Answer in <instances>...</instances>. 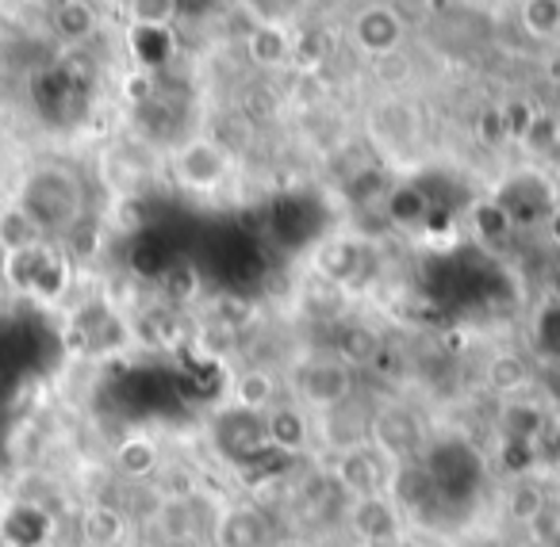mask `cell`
<instances>
[{
  "instance_id": "6da1fadb",
  "label": "cell",
  "mask_w": 560,
  "mask_h": 547,
  "mask_svg": "<svg viewBox=\"0 0 560 547\" xmlns=\"http://www.w3.org/2000/svg\"><path fill=\"white\" fill-rule=\"evenodd\" d=\"M16 203L27 211L43 238H70L85 223V185L66 165H39L20 180Z\"/></svg>"
},
{
  "instance_id": "7a4b0ae2",
  "label": "cell",
  "mask_w": 560,
  "mask_h": 547,
  "mask_svg": "<svg viewBox=\"0 0 560 547\" xmlns=\"http://www.w3.org/2000/svg\"><path fill=\"white\" fill-rule=\"evenodd\" d=\"M0 280L16 295L39 302H58L70 287V257L55 241L16 249V253H0Z\"/></svg>"
},
{
  "instance_id": "3957f363",
  "label": "cell",
  "mask_w": 560,
  "mask_h": 547,
  "mask_svg": "<svg viewBox=\"0 0 560 547\" xmlns=\"http://www.w3.org/2000/svg\"><path fill=\"white\" fill-rule=\"evenodd\" d=\"M170 173L185 192L208 195V192H219V188L231 180L234 162L223 142L208 139V134H196V139L180 142L170 154Z\"/></svg>"
},
{
  "instance_id": "277c9868",
  "label": "cell",
  "mask_w": 560,
  "mask_h": 547,
  "mask_svg": "<svg viewBox=\"0 0 560 547\" xmlns=\"http://www.w3.org/2000/svg\"><path fill=\"white\" fill-rule=\"evenodd\" d=\"M292 391L307 414H327L353 399V371L338 356H307L292 371Z\"/></svg>"
},
{
  "instance_id": "5b68a950",
  "label": "cell",
  "mask_w": 560,
  "mask_h": 547,
  "mask_svg": "<svg viewBox=\"0 0 560 547\" xmlns=\"http://www.w3.org/2000/svg\"><path fill=\"white\" fill-rule=\"evenodd\" d=\"M369 444L384 455L392 471L407 467L415 455L422 452V425L411 414V406H381L373 414V429H369Z\"/></svg>"
},
{
  "instance_id": "8992f818",
  "label": "cell",
  "mask_w": 560,
  "mask_h": 547,
  "mask_svg": "<svg viewBox=\"0 0 560 547\" xmlns=\"http://www.w3.org/2000/svg\"><path fill=\"white\" fill-rule=\"evenodd\" d=\"M346 524H350L353 539L365 547H392L404 532V513H399L396 498L388 490L365 494V498H350L346 506Z\"/></svg>"
},
{
  "instance_id": "52a82bcc",
  "label": "cell",
  "mask_w": 560,
  "mask_h": 547,
  "mask_svg": "<svg viewBox=\"0 0 560 547\" xmlns=\"http://www.w3.org/2000/svg\"><path fill=\"white\" fill-rule=\"evenodd\" d=\"M55 539V513L39 498H12L0 509V547H47Z\"/></svg>"
},
{
  "instance_id": "ba28073f",
  "label": "cell",
  "mask_w": 560,
  "mask_h": 547,
  "mask_svg": "<svg viewBox=\"0 0 560 547\" xmlns=\"http://www.w3.org/2000/svg\"><path fill=\"white\" fill-rule=\"evenodd\" d=\"M369 429H373V414H361L358 406H335L327 414H312V437L315 444H323L330 455L358 452L369 444Z\"/></svg>"
},
{
  "instance_id": "9c48e42d",
  "label": "cell",
  "mask_w": 560,
  "mask_h": 547,
  "mask_svg": "<svg viewBox=\"0 0 560 547\" xmlns=\"http://www.w3.org/2000/svg\"><path fill=\"white\" fill-rule=\"evenodd\" d=\"M211 547H272V524L261 509L242 506V501H231V506L219 509L215 524H211Z\"/></svg>"
},
{
  "instance_id": "30bf717a",
  "label": "cell",
  "mask_w": 560,
  "mask_h": 547,
  "mask_svg": "<svg viewBox=\"0 0 560 547\" xmlns=\"http://www.w3.org/2000/svg\"><path fill=\"white\" fill-rule=\"evenodd\" d=\"M335 483L342 486L346 498H365V494H381L388 490L392 467L384 463V455L373 444L358 448V452L335 455V467H330Z\"/></svg>"
},
{
  "instance_id": "8fae6325",
  "label": "cell",
  "mask_w": 560,
  "mask_h": 547,
  "mask_svg": "<svg viewBox=\"0 0 560 547\" xmlns=\"http://www.w3.org/2000/svg\"><path fill=\"white\" fill-rule=\"evenodd\" d=\"M545 425H549L545 406L537 399H526V394L506 399L495 417V432L503 448H518V452H534V444L545 437Z\"/></svg>"
},
{
  "instance_id": "7c38bea8",
  "label": "cell",
  "mask_w": 560,
  "mask_h": 547,
  "mask_svg": "<svg viewBox=\"0 0 560 547\" xmlns=\"http://www.w3.org/2000/svg\"><path fill=\"white\" fill-rule=\"evenodd\" d=\"M353 43L365 50L369 58H392L404 43V20H399L396 9L388 4H369L365 12H358L353 20Z\"/></svg>"
},
{
  "instance_id": "4fadbf2b",
  "label": "cell",
  "mask_w": 560,
  "mask_h": 547,
  "mask_svg": "<svg viewBox=\"0 0 560 547\" xmlns=\"http://www.w3.org/2000/svg\"><path fill=\"white\" fill-rule=\"evenodd\" d=\"M112 471L127 483L142 486L162 471V444L150 432H127L116 448H112Z\"/></svg>"
},
{
  "instance_id": "5bb4252c",
  "label": "cell",
  "mask_w": 560,
  "mask_h": 547,
  "mask_svg": "<svg viewBox=\"0 0 560 547\" xmlns=\"http://www.w3.org/2000/svg\"><path fill=\"white\" fill-rule=\"evenodd\" d=\"M265 444L277 448V452H289V455H300L315 444L312 437V414L304 406H272L265 414Z\"/></svg>"
},
{
  "instance_id": "9a60e30c",
  "label": "cell",
  "mask_w": 560,
  "mask_h": 547,
  "mask_svg": "<svg viewBox=\"0 0 560 547\" xmlns=\"http://www.w3.org/2000/svg\"><path fill=\"white\" fill-rule=\"evenodd\" d=\"M280 399V379L272 368H261V364H249L234 376L231 383V402L238 414L249 417H265Z\"/></svg>"
},
{
  "instance_id": "2e32d148",
  "label": "cell",
  "mask_w": 560,
  "mask_h": 547,
  "mask_svg": "<svg viewBox=\"0 0 560 547\" xmlns=\"http://www.w3.org/2000/svg\"><path fill=\"white\" fill-rule=\"evenodd\" d=\"M131 536V516L112 501H93L81 513V544L85 547H124Z\"/></svg>"
},
{
  "instance_id": "e0dca14e",
  "label": "cell",
  "mask_w": 560,
  "mask_h": 547,
  "mask_svg": "<svg viewBox=\"0 0 560 547\" xmlns=\"http://www.w3.org/2000/svg\"><path fill=\"white\" fill-rule=\"evenodd\" d=\"M246 55L257 70H280L296 58V39L284 24H257L246 35Z\"/></svg>"
},
{
  "instance_id": "ac0fdd59",
  "label": "cell",
  "mask_w": 560,
  "mask_h": 547,
  "mask_svg": "<svg viewBox=\"0 0 560 547\" xmlns=\"http://www.w3.org/2000/svg\"><path fill=\"white\" fill-rule=\"evenodd\" d=\"M529 383H534V371H529V364L518 353H495L483 364V387L495 399H518V394L529 391Z\"/></svg>"
},
{
  "instance_id": "d6986e66",
  "label": "cell",
  "mask_w": 560,
  "mask_h": 547,
  "mask_svg": "<svg viewBox=\"0 0 560 547\" xmlns=\"http://www.w3.org/2000/svg\"><path fill=\"white\" fill-rule=\"evenodd\" d=\"M50 27L62 43L81 47L101 32V12L89 4V0H62L55 12H50Z\"/></svg>"
},
{
  "instance_id": "ffe728a7",
  "label": "cell",
  "mask_w": 560,
  "mask_h": 547,
  "mask_svg": "<svg viewBox=\"0 0 560 547\" xmlns=\"http://www.w3.org/2000/svg\"><path fill=\"white\" fill-rule=\"evenodd\" d=\"M43 230L27 218V211L20 207L16 200L9 207H0V253H16V249H27V246H39Z\"/></svg>"
},
{
  "instance_id": "44dd1931",
  "label": "cell",
  "mask_w": 560,
  "mask_h": 547,
  "mask_svg": "<svg viewBox=\"0 0 560 547\" xmlns=\"http://www.w3.org/2000/svg\"><path fill=\"white\" fill-rule=\"evenodd\" d=\"M127 43H131V58L142 73L170 62L173 43H170V32H165V27H131V32H127Z\"/></svg>"
},
{
  "instance_id": "7402d4cb",
  "label": "cell",
  "mask_w": 560,
  "mask_h": 547,
  "mask_svg": "<svg viewBox=\"0 0 560 547\" xmlns=\"http://www.w3.org/2000/svg\"><path fill=\"white\" fill-rule=\"evenodd\" d=\"M430 195L422 192V188L415 185H399L396 192L388 195V218L396 226H404V230H411V226H422L430 218Z\"/></svg>"
},
{
  "instance_id": "603a6c76",
  "label": "cell",
  "mask_w": 560,
  "mask_h": 547,
  "mask_svg": "<svg viewBox=\"0 0 560 547\" xmlns=\"http://www.w3.org/2000/svg\"><path fill=\"white\" fill-rule=\"evenodd\" d=\"M522 32L529 39H557L560 35V0H522Z\"/></svg>"
},
{
  "instance_id": "cb8c5ba5",
  "label": "cell",
  "mask_w": 560,
  "mask_h": 547,
  "mask_svg": "<svg viewBox=\"0 0 560 547\" xmlns=\"http://www.w3.org/2000/svg\"><path fill=\"white\" fill-rule=\"evenodd\" d=\"M545 506H549V498H545L541 486L529 483V478L514 483L511 494H506V516H511L514 524H526V528L545 513Z\"/></svg>"
},
{
  "instance_id": "d4e9b609",
  "label": "cell",
  "mask_w": 560,
  "mask_h": 547,
  "mask_svg": "<svg viewBox=\"0 0 560 547\" xmlns=\"http://www.w3.org/2000/svg\"><path fill=\"white\" fill-rule=\"evenodd\" d=\"M376 353H381V337H376L373 330H365V325H350V330L342 333V341H338L335 356L353 371V368H365V364H373Z\"/></svg>"
},
{
  "instance_id": "484cf974",
  "label": "cell",
  "mask_w": 560,
  "mask_h": 547,
  "mask_svg": "<svg viewBox=\"0 0 560 547\" xmlns=\"http://www.w3.org/2000/svg\"><path fill=\"white\" fill-rule=\"evenodd\" d=\"M180 16V0H127V24L131 27H165Z\"/></svg>"
},
{
  "instance_id": "4316f807",
  "label": "cell",
  "mask_w": 560,
  "mask_h": 547,
  "mask_svg": "<svg viewBox=\"0 0 560 547\" xmlns=\"http://www.w3.org/2000/svg\"><path fill=\"white\" fill-rule=\"evenodd\" d=\"M472 230H476V238H483V241H503L506 234L514 230V223H511V215L503 211V203L483 200V203H476V207H472Z\"/></svg>"
},
{
  "instance_id": "83f0119b",
  "label": "cell",
  "mask_w": 560,
  "mask_h": 547,
  "mask_svg": "<svg viewBox=\"0 0 560 547\" xmlns=\"http://www.w3.org/2000/svg\"><path fill=\"white\" fill-rule=\"evenodd\" d=\"M196 292H200V276H196L192 269H170V276H165V295H170L173 302H188L196 299Z\"/></svg>"
},
{
  "instance_id": "f1b7e54d",
  "label": "cell",
  "mask_w": 560,
  "mask_h": 547,
  "mask_svg": "<svg viewBox=\"0 0 560 547\" xmlns=\"http://www.w3.org/2000/svg\"><path fill=\"white\" fill-rule=\"evenodd\" d=\"M158 547H203V539H162Z\"/></svg>"
},
{
  "instance_id": "f546056e",
  "label": "cell",
  "mask_w": 560,
  "mask_h": 547,
  "mask_svg": "<svg viewBox=\"0 0 560 547\" xmlns=\"http://www.w3.org/2000/svg\"><path fill=\"white\" fill-rule=\"evenodd\" d=\"M392 547H430V544H427V539H419V536H399Z\"/></svg>"
},
{
  "instance_id": "4dcf8cb0",
  "label": "cell",
  "mask_w": 560,
  "mask_h": 547,
  "mask_svg": "<svg viewBox=\"0 0 560 547\" xmlns=\"http://www.w3.org/2000/svg\"><path fill=\"white\" fill-rule=\"evenodd\" d=\"M272 547H312V544H307V539H277Z\"/></svg>"
}]
</instances>
